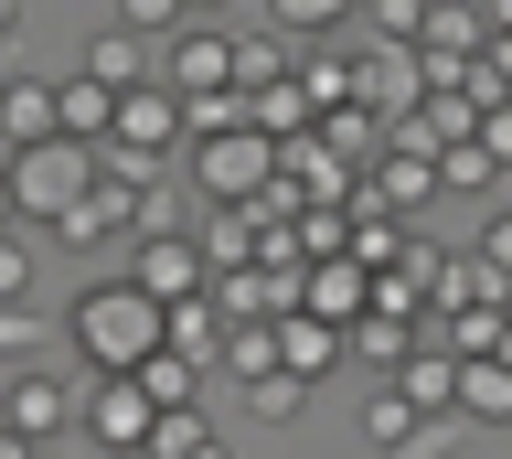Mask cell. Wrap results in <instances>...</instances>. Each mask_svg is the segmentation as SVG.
Returning <instances> with one entry per match:
<instances>
[{"instance_id":"6da1fadb","label":"cell","mask_w":512,"mask_h":459,"mask_svg":"<svg viewBox=\"0 0 512 459\" xmlns=\"http://www.w3.org/2000/svg\"><path fill=\"white\" fill-rule=\"evenodd\" d=\"M64 342L96 363V374H128V363H150L160 353V299L139 289V278H86V289L64 299Z\"/></svg>"},{"instance_id":"7a4b0ae2","label":"cell","mask_w":512,"mask_h":459,"mask_svg":"<svg viewBox=\"0 0 512 459\" xmlns=\"http://www.w3.org/2000/svg\"><path fill=\"white\" fill-rule=\"evenodd\" d=\"M0 182H11V225H64L75 193L96 182V150L86 139H22V150H0Z\"/></svg>"},{"instance_id":"3957f363","label":"cell","mask_w":512,"mask_h":459,"mask_svg":"<svg viewBox=\"0 0 512 459\" xmlns=\"http://www.w3.org/2000/svg\"><path fill=\"white\" fill-rule=\"evenodd\" d=\"M267 171H278V139H256L246 118H235V129H203V150H192V182L214 203H256Z\"/></svg>"},{"instance_id":"277c9868","label":"cell","mask_w":512,"mask_h":459,"mask_svg":"<svg viewBox=\"0 0 512 459\" xmlns=\"http://www.w3.org/2000/svg\"><path fill=\"white\" fill-rule=\"evenodd\" d=\"M150 417H160V406L128 385V374H96V385L75 395V427H86V449H107V459H139V449H150Z\"/></svg>"},{"instance_id":"5b68a950","label":"cell","mask_w":512,"mask_h":459,"mask_svg":"<svg viewBox=\"0 0 512 459\" xmlns=\"http://www.w3.org/2000/svg\"><path fill=\"white\" fill-rule=\"evenodd\" d=\"M171 139H182V97H171L160 75L118 86V107H107V150H128V161H171Z\"/></svg>"},{"instance_id":"8992f818","label":"cell","mask_w":512,"mask_h":459,"mask_svg":"<svg viewBox=\"0 0 512 459\" xmlns=\"http://www.w3.org/2000/svg\"><path fill=\"white\" fill-rule=\"evenodd\" d=\"M150 75L171 86V97H214V86H235V33H203V22H182V33H160Z\"/></svg>"},{"instance_id":"52a82bcc","label":"cell","mask_w":512,"mask_h":459,"mask_svg":"<svg viewBox=\"0 0 512 459\" xmlns=\"http://www.w3.org/2000/svg\"><path fill=\"white\" fill-rule=\"evenodd\" d=\"M0 427H11L22 449H54L64 427H75V385H64V374H11V385H0Z\"/></svg>"},{"instance_id":"ba28073f","label":"cell","mask_w":512,"mask_h":459,"mask_svg":"<svg viewBox=\"0 0 512 459\" xmlns=\"http://www.w3.org/2000/svg\"><path fill=\"white\" fill-rule=\"evenodd\" d=\"M128 278H139L150 299H192L214 267H203V246H192L182 225H160V235H128Z\"/></svg>"},{"instance_id":"9c48e42d","label":"cell","mask_w":512,"mask_h":459,"mask_svg":"<svg viewBox=\"0 0 512 459\" xmlns=\"http://www.w3.org/2000/svg\"><path fill=\"white\" fill-rule=\"evenodd\" d=\"M448 417H470V427L512 417V363L502 353H448Z\"/></svg>"},{"instance_id":"30bf717a","label":"cell","mask_w":512,"mask_h":459,"mask_svg":"<svg viewBox=\"0 0 512 459\" xmlns=\"http://www.w3.org/2000/svg\"><path fill=\"white\" fill-rule=\"evenodd\" d=\"M22 139H54V75L11 65L0 75V150H22Z\"/></svg>"},{"instance_id":"8fae6325","label":"cell","mask_w":512,"mask_h":459,"mask_svg":"<svg viewBox=\"0 0 512 459\" xmlns=\"http://www.w3.org/2000/svg\"><path fill=\"white\" fill-rule=\"evenodd\" d=\"M150 54H160V43H139V33H118V22H107V33H86L75 75H86V86H139V75H150Z\"/></svg>"},{"instance_id":"7c38bea8","label":"cell","mask_w":512,"mask_h":459,"mask_svg":"<svg viewBox=\"0 0 512 459\" xmlns=\"http://www.w3.org/2000/svg\"><path fill=\"white\" fill-rule=\"evenodd\" d=\"M107 107H118V86H86V75H54V139H107Z\"/></svg>"},{"instance_id":"4fadbf2b","label":"cell","mask_w":512,"mask_h":459,"mask_svg":"<svg viewBox=\"0 0 512 459\" xmlns=\"http://www.w3.org/2000/svg\"><path fill=\"white\" fill-rule=\"evenodd\" d=\"M384 385L406 395L416 417H427V406H448V342H406V353H395V374H384Z\"/></svg>"},{"instance_id":"5bb4252c","label":"cell","mask_w":512,"mask_h":459,"mask_svg":"<svg viewBox=\"0 0 512 459\" xmlns=\"http://www.w3.org/2000/svg\"><path fill=\"white\" fill-rule=\"evenodd\" d=\"M278 331V374H299V385H320L331 363H342V342H331V321H267Z\"/></svg>"},{"instance_id":"9a60e30c","label":"cell","mask_w":512,"mask_h":459,"mask_svg":"<svg viewBox=\"0 0 512 459\" xmlns=\"http://www.w3.org/2000/svg\"><path fill=\"white\" fill-rule=\"evenodd\" d=\"M459 449H470V417H448V406H427V417H416V427H406V438H395L384 459H459Z\"/></svg>"},{"instance_id":"2e32d148","label":"cell","mask_w":512,"mask_h":459,"mask_svg":"<svg viewBox=\"0 0 512 459\" xmlns=\"http://www.w3.org/2000/svg\"><path fill=\"white\" fill-rule=\"evenodd\" d=\"M128 385L150 395V406H192V385H203V363H182V353H150V363H128Z\"/></svg>"},{"instance_id":"e0dca14e","label":"cell","mask_w":512,"mask_h":459,"mask_svg":"<svg viewBox=\"0 0 512 459\" xmlns=\"http://www.w3.org/2000/svg\"><path fill=\"white\" fill-rule=\"evenodd\" d=\"M267 22H278L288 43H310V33H342V22H352V0H267Z\"/></svg>"},{"instance_id":"ac0fdd59","label":"cell","mask_w":512,"mask_h":459,"mask_svg":"<svg viewBox=\"0 0 512 459\" xmlns=\"http://www.w3.org/2000/svg\"><path fill=\"white\" fill-rule=\"evenodd\" d=\"M310 310H320V321H352V310H363V267H331V257H320V278H310Z\"/></svg>"},{"instance_id":"d6986e66","label":"cell","mask_w":512,"mask_h":459,"mask_svg":"<svg viewBox=\"0 0 512 459\" xmlns=\"http://www.w3.org/2000/svg\"><path fill=\"white\" fill-rule=\"evenodd\" d=\"M278 75H288V33H235V86H278Z\"/></svg>"},{"instance_id":"ffe728a7","label":"cell","mask_w":512,"mask_h":459,"mask_svg":"<svg viewBox=\"0 0 512 459\" xmlns=\"http://www.w3.org/2000/svg\"><path fill=\"white\" fill-rule=\"evenodd\" d=\"M246 395H256V417H299V406H310V385H299V374H278V363H267V374H246Z\"/></svg>"},{"instance_id":"44dd1931","label":"cell","mask_w":512,"mask_h":459,"mask_svg":"<svg viewBox=\"0 0 512 459\" xmlns=\"http://www.w3.org/2000/svg\"><path fill=\"white\" fill-rule=\"evenodd\" d=\"M214 353L235 363V374H267V363H278V331H267V321H235V331L214 342Z\"/></svg>"},{"instance_id":"7402d4cb","label":"cell","mask_w":512,"mask_h":459,"mask_svg":"<svg viewBox=\"0 0 512 459\" xmlns=\"http://www.w3.org/2000/svg\"><path fill=\"white\" fill-rule=\"evenodd\" d=\"M448 353H502V310H491V299H470V310L448 321Z\"/></svg>"},{"instance_id":"603a6c76","label":"cell","mask_w":512,"mask_h":459,"mask_svg":"<svg viewBox=\"0 0 512 459\" xmlns=\"http://www.w3.org/2000/svg\"><path fill=\"white\" fill-rule=\"evenodd\" d=\"M192 11L182 0H118V33H139V43H160V33H182Z\"/></svg>"},{"instance_id":"cb8c5ba5","label":"cell","mask_w":512,"mask_h":459,"mask_svg":"<svg viewBox=\"0 0 512 459\" xmlns=\"http://www.w3.org/2000/svg\"><path fill=\"white\" fill-rule=\"evenodd\" d=\"M406 427H416V406H406V395H395V385H384L374 406H363V438H374V459L395 449V438H406Z\"/></svg>"},{"instance_id":"d4e9b609","label":"cell","mask_w":512,"mask_h":459,"mask_svg":"<svg viewBox=\"0 0 512 459\" xmlns=\"http://www.w3.org/2000/svg\"><path fill=\"white\" fill-rule=\"evenodd\" d=\"M352 11H374V43H416V11L427 0H352Z\"/></svg>"},{"instance_id":"484cf974","label":"cell","mask_w":512,"mask_h":459,"mask_svg":"<svg viewBox=\"0 0 512 459\" xmlns=\"http://www.w3.org/2000/svg\"><path fill=\"white\" fill-rule=\"evenodd\" d=\"M32 342H43V321H32L22 299H0V363H11V353H32Z\"/></svg>"},{"instance_id":"4316f807","label":"cell","mask_w":512,"mask_h":459,"mask_svg":"<svg viewBox=\"0 0 512 459\" xmlns=\"http://www.w3.org/2000/svg\"><path fill=\"white\" fill-rule=\"evenodd\" d=\"M0 33H22V0H0Z\"/></svg>"},{"instance_id":"83f0119b","label":"cell","mask_w":512,"mask_h":459,"mask_svg":"<svg viewBox=\"0 0 512 459\" xmlns=\"http://www.w3.org/2000/svg\"><path fill=\"white\" fill-rule=\"evenodd\" d=\"M0 459H32V449H22V438H11V427H0Z\"/></svg>"},{"instance_id":"f1b7e54d","label":"cell","mask_w":512,"mask_h":459,"mask_svg":"<svg viewBox=\"0 0 512 459\" xmlns=\"http://www.w3.org/2000/svg\"><path fill=\"white\" fill-rule=\"evenodd\" d=\"M182 11H235V0H182Z\"/></svg>"},{"instance_id":"f546056e","label":"cell","mask_w":512,"mask_h":459,"mask_svg":"<svg viewBox=\"0 0 512 459\" xmlns=\"http://www.w3.org/2000/svg\"><path fill=\"white\" fill-rule=\"evenodd\" d=\"M0 225H11V182H0Z\"/></svg>"},{"instance_id":"4dcf8cb0","label":"cell","mask_w":512,"mask_h":459,"mask_svg":"<svg viewBox=\"0 0 512 459\" xmlns=\"http://www.w3.org/2000/svg\"><path fill=\"white\" fill-rule=\"evenodd\" d=\"M32 459H54V449H32Z\"/></svg>"}]
</instances>
